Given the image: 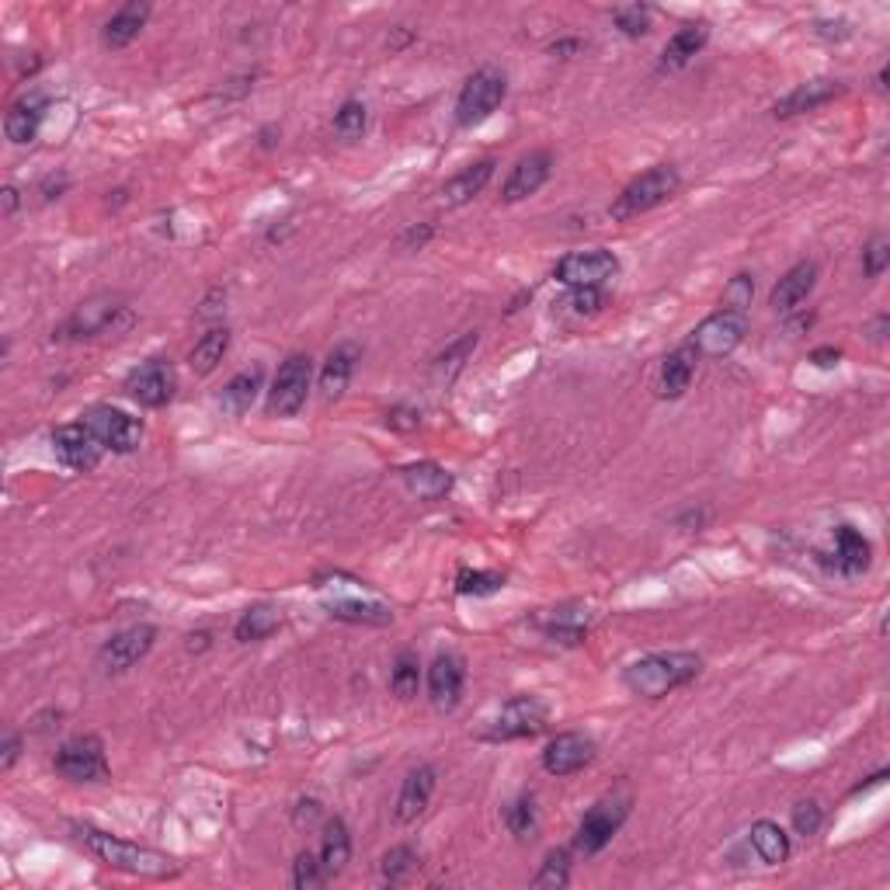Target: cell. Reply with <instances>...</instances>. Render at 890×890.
I'll return each mask as SVG.
<instances>
[{"mask_svg":"<svg viewBox=\"0 0 890 890\" xmlns=\"http://www.w3.org/2000/svg\"><path fill=\"white\" fill-rule=\"evenodd\" d=\"M77 842H81L98 862H104L109 870L129 873V877H143V880H168L181 873V862H174L168 852H156L140 842H125L112 831H101L94 825H73Z\"/></svg>","mask_w":890,"mask_h":890,"instance_id":"6da1fadb","label":"cell"},{"mask_svg":"<svg viewBox=\"0 0 890 890\" xmlns=\"http://www.w3.org/2000/svg\"><path fill=\"white\" fill-rule=\"evenodd\" d=\"M702 671V658L692 650H658V654H644L640 661L626 665L623 671V686L634 696L644 699H661L675 689L689 686L692 678Z\"/></svg>","mask_w":890,"mask_h":890,"instance_id":"7a4b0ae2","label":"cell"},{"mask_svg":"<svg viewBox=\"0 0 890 890\" xmlns=\"http://www.w3.org/2000/svg\"><path fill=\"white\" fill-rule=\"evenodd\" d=\"M678 185H682V174H678L675 164H654L644 174H637L630 185L616 195L609 216L616 223L637 220V216L650 213V209H658L661 202H668L678 192Z\"/></svg>","mask_w":890,"mask_h":890,"instance_id":"3957f363","label":"cell"},{"mask_svg":"<svg viewBox=\"0 0 890 890\" xmlns=\"http://www.w3.org/2000/svg\"><path fill=\"white\" fill-rule=\"evenodd\" d=\"M508 98V73L497 67H481L477 73L466 77V84L456 98V125L459 129H474L487 122L502 101Z\"/></svg>","mask_w":890,"mask_h":890,"instance_id":"277c9868","label":"cell"},{"mask_svg":"<svg viewBox=\"0 0 890 890\" xmlns=\"http://www.w3.org/2000/svg\"><path fill=\"white\" fill-rule=\"evenodd\" d=\"M119 317H129L125 300L119 293H98L77 306L60 324V331H52V337H57V342H84V337H98L104 331H112Z\"/></svg>","mask_w":890,"mask_h":890,"instance_id":"5b68a950","label":"cell"},{"mask_svg":"<svg viewBox=\"0 0 890 890\" xmlns=\"http://www.w3.org/2000/svg\"><path fill=\"white\" fill-rule=\"evenodd\" d=\"M745 334H748V313L717 310L692 327L686 345L696 352V358H724L745 342Z\"/></svg>","mask_w":890,"mask_h":890,"instance_id":"8992f818","label":"cell"},{"mask_svg":"<svg viewBox=\"0 0 890 890\" xmlns=\"http://www.w3.org/2000/svg\"><path fill=\"white\" fill-rule=\"evenodd\" d=\"M310 383H313V358L303 352L285 355L279 365V373L269 390V414L272 417H296L310 397Z\"/></svg>","mask_w":890,"mask_h":890,"instance_id":"52a82bcc","label":"cell"},{"mask_svg":"<svg viewBox=\"0 0 890 890\" xmlns=\"http://www.w3.org/2000/svg\"><path fill=\"white\" fill-rule=\"evenodd\" d=\"M626 818H630V797L598 800L581 818L578 831H574V849H578L581 856H598L619 835Z\"/></svg>","mask_w":890,"mask_h":890,"instance_id":"ba28073f","label":"cell"},{"mask_svg":"<svg viewBox=\"0 0 890 890\" xmlns=\"http://www.w3.org/2000/svg\"><path fill=\"white\" fill-rule=\"evenodd\" d=\"M57 772L70 782H109L112 769L104 758V745L94 735H77L60 745L57 758H52Z\"/></svg>","mask_w":890,"mask_h":890,"instance_id":"9c48e42d","label":"cell"},{"mask_svg":"<svg viewBox=\"0 0 890 890\" xmlns=\"http://www.w3.org/2000/svg\"><path fill=\"white\" fill-rule=\"evenodd\" d=\"M619 275V257L613 251H570L557 261L554 279L570 290H601L609 279Z\"/></svg>","mask_w":890,"mask_h":890,"instance_id":"30bf717a","label":"cell"},{"mask_svg":"<svg viewBox=\"0 0 890 890\" xmlns=\"http://www.w3.org/2000/svg\"><path fill=\"white\" fill-rule=\"evenodd\" d=\"M546 702L536 696H515L508 699L497 717L487 727V741H522V738H536L546 727Z\"/></svg>","mask_w":890,"mask_h":890,"instance_id":"8fae6325","label":"cell"},{"mask_svg":"<svg viewBox=\"0 0 890 890\" xmlns=\"http://www.w3.org/2000/svg\"><path fill=\"white\" fill-rule=\"evenodd\" d=\"M84 425L98 435V442L104 449H112L119 456L125 453H136L140 442H143V422L133 414H125L119 407H109V404H98L84 414Z\"/></svg>","mask_w":890,"mask_h":890,"instance_id":"7c38bea8","label":"cell"},{"mask_svg":"<svg viewBox=\"0 0 890 890\" xmlns=\"http://www.w3.org/2000/svg\"><path fill=\"white\" fill-rule=\"evenodd\" d=\"M125 394L133 397L140 407H168L178 394V373L168 358H150L143 365H136L133 373L125 376Z\"/></svg>","mask_w":890,"mask_h":890,"instance_id":"4fadbf2b","label":"cell"},{"mask_svg":"<svg viewBox=\"0 0 890 890\" xmlns=\"http://www.w3.org/2000/svg\"><path fill=\"white\" fill-rule=\"evenodd\" d=\"M153 644H156V626H150V623L125 626V630H119L115 637L104 640V647L98 654V665L109 675H122L133 665H140L153 650Z\"/></svg>","mask_w":890,"mask_h":890,"instance_id":"5bb4252c","label":"cell"},{"mask_svg":"<svg viewBox=\"0 0 890 890\" xmlns=\"http://www.w3.org/2000/svg\"><path fill=\"white\" fill-rule=\"evenodd\" d=\"M52 453H57V459L67 469H77V474H91V469L101 463L104 445L98 442V435L84 422H73V425L52 428Z\"/></svg>","mask_w":890,"mask_h":890,"instance_id":"9a60e30c","label":"cell"},{"mask_svg":"<svg viewBox=\"0 0 890 890\" xmlns=\"http://www.w3.org/2000/svg\"><path fill=\"white\" fill-rule=\"evenodd\" d=\"M591 758H595V741L588 735H581V730H567V735H557L543 748V769L549 776L564 779V776H574L585 766H591Z\"/></svg>","mask_w":890,"mask_h":890,"instance_id":"2e32d148","label":"cell"},{"mask_svg":"<svg viewBox=\"0 0 890 890\" xmlns=\"http://www.w3.org/2000/svg\"><path fill=\"white\" fill-rule=\"evenodd\" d=\"M463 686H466V665L459 654L445 650L432 661L428 668V696H432V706L442 714H449L459 706L463 699Z\"/></svg>","mask_w":890,"mask_h":890,"instance_id":"e0dca14e","label":"cell"},{"mask_svg":"<svg viewBox=\"0 0 890 890\" xmlns=\"http://www.w3.org/2000/svg\"><path fill=\"white\" fill-rule=\"evenodd\" d=\"M554 174V153L549 150H533L526 153L522 161L512 168V174L505 178V189H502V199L512 205V202H526L533 199L546 181Z\"/></svg>","mask_w":890,"mask_h":890,"instance_id":"ac0fdd59","label":"cell"},{"mask_svg":"<svg viewBox=\"0 0 890 890\" xmlns=\"http://www.w3.org/2000/svg\"><path fill=\"white\" fill-rule=\"evenodd\" d=\"M846 94V84L842 81H831V77H821V81H807V84H797L787 98H779L772 104V115L776 119H793V115H803V112H815L821 104L835 101Z\"/></svg>","mask_w":890,"mask_h":890,"instance_id":"d6986e66","label":"cell"},{"mask_svg":"<svg viewBox=\"0 0 890 890\" xmlns=\"http://www.w3.org/2000/svg\"><path fill=\"white\" fill-rule=\"evenodd\" d=\"M432 797H435V769L422 762V766H414L404 776L401 793H397V807H394V818L401 825H414L428 810Z\"/></svg>","mask_w":890,"mask_h":890,"instance_id":"ffe728a7","label":"cell"},{"mask_svg":"<svg viewBox=\"0 0 890 890\" xmlns=\"http://www.w3.org/2000/svg\"><path fill=\"white\" fill-rule=\"evenodd\" d=\"M494 156H484V161H477V164H466L459 174H453L449 181H445V185L438 189V202L445 205V209H459V205H466L469 199H477L484 189H487V181L494 178Z\"/></svg>","mask_w":890,"mask_h":890,"instance_id":"44dd1931","label":"cell"},{"mask_svg":"<svg viewBox=\"0 0 890 890\" xmlns=\"http://www.w3.org/2000/svg\"><path fill=\"white\" fill-rule=\"evenodd\" d=\"M815 285H818V265H815V261H800V265H793L787 275H782V279L772 285L769 306H772L776 313H790V310H797L810 293H815Z\"/></svg>","mask_w":890,"mask_h":890,"instance_id":"7402d4cb","label":"cell"},{"mask_svg":"<svg viewBox=\"0 0 890 890\" xmlns=\"http://www.w3.org/2000/svg\"><path fill=\"white\" fill-rule=\"evenodd\" d=\"M873 564V543L862 536L856 526H839L835 529V570L846 578H859Z\"/></svg>","mask_w":890,"mask_h":890,"instance_id":"603a6c76","label":"cell"},{"mask_svg":"<svg viewBox=\"0 0 890 890\" xmlns=\"http://www.w3.org/2000/svg\"><path fill=\"white\" fill-rule=\"evenodd\" d=\"M358 358H362V352H358L355 342H342L337 348H331L324 370H321V397L327 404L342 401V394H345L348 383H352V373H355Z\"/></svg>","mask_w":890,"mask_h":890,"instance_id":"cb8c5ba5","label":"cell"},{"mask_svg":"<svg viewBox=\"0 0 890 890\" xmlns=\"http://www.w3.org/2000/svg\"><path fill=\"white\" fill-rule=\"evenodd\" d=\"M42 119H45V101L39 94H24L18 98L8 115H4V136L14 143V146H29L39 140V129H42Z\"/></svg>","mask_w":890,"mask_h":890,"instance_id":"d4e9b609","label":"cell"},{"mask_svg":"<svg viewBox=\"0 0 890 890\" xmlns=\"http://www.w3.org/2000/svg\"><path fill=\"white\" fill-rule=\"evenodd\" d=\"M591 613L588 609H570V606H564V609H554V613H546L543 619H539V630H543V637L546 640H554V644H567V647H578V644H585V637H588V630H591Z\"/></svg>","mask_w":890,"mask_h":890,"instance_id":"484cf974","label":"cell"},{"mask_svg":"<svg viewBox=\"0 0 890 890\" xmlns=\"http://www.w3.org/2000/svg\"><path fill=\"white\" fill-rule=\"evenodd\" d=\"M706 42H710V24H706V21L682 24V29H678L665 42V49H661V70H682V67H689L699 57V52H702Z\"/></svg>","mask_w":890,"mask_h":890,"instance_id":"4316f807","label":"cell"},{"mask_svg":"<svg viewBox=\"0 0 890 890\" xmlns=\"http://www.w3.org/2000/svg\"><path fill=\"white\" fill-rule=\"evenodd\" d=\"M150 14H153V8H150V4H140V0H133V4H122L109 21H104L101 42L109 45V49H125V45H133V42L140 39V32L146 29Z\"/></svg>","mask_w":890,"mask_h":890,"instance_id":"83f0119b","label":"cell"},{"mask_svg":"<svg viewBox=\"0 0 890 890\" xmlns=\"http://www.w3.org/2000/svg\"><path fill=\"white\" fill-rule=\"evenodd\" d=\"M696 376V352L689 345H678L671 355H665L661 373H658V397L665 401H678L686 397V390L692 386Z\"/></svg>","mask_w":890,"mask_h":890,"instance_id":"f1b7e54d","label":"cell"},{"mask_svg":"<svg viewBox=\"0 0 890 890\" xmlns=\"http://www.w3.org/2000/svg\"><path fill=\"white\" fill-rule=\"evenodd\" d=\"M327 613L334 619H345V623H362V626H386L394 623V613L390 606L376 598H362V595H337L327 601Z\"/></svg>","mask_w":890,"mask_h":890,"instance_id":"f546056e","label":"cell"},{"mask_svg":"<svg viewBox=\"0 0 890 890\" xmlns=\"http://www.w3.org/2000/svg\"><path fill=\"white\" fill-rule=\"evenodd\" d=\"M748 842H751L755 856L762 859L766 867H782V862H787L790 852H793L787 828H779V825L769 821V818H762V821H755V825H751Z\"/></svg>","mask_w":890,"mask_h":890,"instance_id":"4dcf8cb0","label":"cell"},{"mask_svg":"<svg viewBox=\"0 0 890 890\" xmlns=\"http://www.w3.org/2000/svg\"><path fill=\"white\" fill-rule=\"evenodd\" d=\"M321 862H324V870L327 877H337L345 867H348V859H352V831L345 825V818H327L324 821V831H321V849H317Z\"/></svg>","mask_w":890,"mask_h":890,"instance_id":"1f68e13d","label":"cell"},{"mask_svg":"<svg viewBox=\"0 0 890 890\" xmlns=\"http://www.w3.org/2000/svg\"><path fill=\"white\" fill-rule=\"evenodd\" d=\"M401 477L407 484L411 494H417L422 502H438V497H445L453 490V477L445 474V469L438 463H411L401 469Z\"/></svg>","mask_w":890,"mask_h":890,"instance_id":"d6a6232c","label":"cell"},{"mask_svg":"<svg viewBox=\"0 0 890 890\" xmlns=\"http://www.w3.org/2000/svg\"><path fill=\"white\" fill-rule=\"evenodd\" d=\"M261 383H265V370L261 365H254V370H244L233 376L226 386H223V394H220V407L233 417H241L254 407L257 394H261Z\"/></svg>","mask_w":890,"mask_h":890,"instance_id":"836d02e7","label":"cell"},{"mask_svg":"<svg viewBox=\"0 0 890 890\" xmlns=\"http://www.w3.org/2000/svg\"><path fill=\"white\" fill-rule=\"evenodd\" d=\"M230 342H233L230 327H213V331H205V334L199 337V342H195V348L189 352L192 373H199V376H209V373H213L216 365L226 358Z\"/></svg>","mask_w":890,"mask_h":890,"instance_id":"e575fe53","label":"cell"},{"mask_svg":"<svg viewBox=\"0 0 890 890\" xmlns=\"http://www.w3.org/2000/svg\"><path fill=\"white\" fill-rule=\"evenodd\" d=\"M279 626H282V613L275 606H269V601H257V606H251L237 619V626H233V637H237L241 644H257V640H269Z\"/></svg>","mask_w":890,"mask_h":890,"instance_id":"d590c367","label":"cell"},{"mask_svg":"<svg viewBox=\"0 0 890 890\" xmlns=\"http://www.w3.org/2000/svg\"><path fill=\"white\" fill-rule=\"evenodd\" d=\"M390 689H394L397 699H414L417 689H422V661H417L414 650H401L394 668H390Z\"/></svg>","mask_w":890,"mask_h":890,"instance_id":"8d00e7d4","label":"cell"},{"mask_svg":"<svg viewBox=\"0 0 890 890\" xmlns=\"http://www.w3.org/2000/svg\"><path fill=\"white\" fill-rule=\"evenodd\" d=\"M365 125H370V109L358 101V98H348L342 109L334 112V136L345 140V143H355L365 136Z\"/></svg>","mask_w":890,"mask_h":890,"instance_id":"74e56055","label":"cell"},{"mask_svg":"<svg viewBox=\"0 0 890 890\" xmlns=\"http://www.w3.org/2000/svg\"><path fill=\"white\" fill-rule=\"evenodd\" d=\"M567 883H570V852L567 849L546 852L539 873L533 877V887H539V890H560Z\"/></svg>","mask_w":890,"mask_h":890,"instance_id":"f35d334b","label":"cell"},{"mask_svg":"<svg viewBox=\"0 0 890 890\" xmlns=\"http://www.w3.org/2000/svg\"><path fill=\"white\" fill-rule=\"evenodd\" d=\"M474 348H477V331H469V334L459 337L456 345H449V348H445V352L435 358V376L449 383V380L463 370V365H466V358H469V352H474Z\"/></svg>","mask_w":890,"mask_h":890,"instance_id":"ab89813d","label":"cell"},{"mask_svg":"<svg viewBox=\"0 0 890 890\" xmlns=\"http://www.w3.org/2000/svg\"><path fill=\"white\" fill-rule=\"evenodd\" d=\"M417 867H422V859H417V852L411 846H394L386 856H383V880L386 883H404L417 873Z\"/></svg>","mask_w":890,"mask_h":890,"instance_id":"60d3db41","label":"cell"},{"mask_svg":"<svg viewBox=\"0 0 890 890\" xmlns=\"http://www.w3.org/2000/svg\"><path fill=\"white\" fill-rule=\"evenodd\" d=\"M505 828L515 839H533L536 831V800L533 797H518L515 803L505 807Z\"/></svg>","mask_w":890,"mask_h":890,"instance_id":"b9f144b4","label":"cell"},{"mask_svg":"<svg viewBox=\"0 0 890 890\" xmlns=\"http://www.w3.org/2000/svg\"><path fill=\"white\" fill-rule=\"evenodd\" d=\"M505 588V574H497V570H463L459 578H456V591L459 595H497Z\"/></svg>","mask_w":890,"mask_h":890,"instance_id":"7bdbcfd3","label":"cell"},{"mask_svg":"<svg viewBox=\"0 0 890 890\" xmlns=\"http://www.w3.org/2000/svg\"><path fill=\"white\" fill-rule=\"evenodd\" d=\"M331 877H327V870H324V862H321V856L317 852H310V849H303L300 856H296V862H293V887L296 890H313V887H321V883H327Z\"/></svg>","mask_w":890,"mask_h":890,"instance_id":"ee69618b","label":"cell"},{"mask_svg":"<svg viewBox=\"0 0 890 890\" xmlns=\"http://www.w3.org/2000/svg\"><path fill=\"white\" fill-rule=\"evenodd\" d=\"M650 18L654 11L647 4H623L613 11V21H616V29L626 36V39H640L650 32Z\"/></svg>","mask_w":890,"mask_h":890,"instance_id":"f6af8a7d","label":"cell"},{"mask_svg":"<svg viewBox=\"0 0 890 890\" xmlns=\"http://www.w3.org/2000/svg\"><path fill=\"white\" fill-rule=\"evenodd\" d=\"M751 296H755V275H748V272H741V275H735L727 282V290H724V310H738V313H745L748 306H751Z\"/></svg>","mask_w":890,"mask_h":890,"instance_id":"bcb514c9","label":"cell"},{"mask_svg":"<svg viewBox=\"0 0 890 890\" xmlns=\"http://www.w3.org/2000/svg\"><path fill=\"white\" fill-rule=\"evenodd\" d=\"M821 825H825V810H821L818 800H800V803L793 807V831L803 835V839H810V835H818Z\"/></svg>","mask_w":890,"mask_h":890,"instance_id":"7dc6e473","label":"cell"},{"mask_svg":"<svg viewBox=\"0 0 890 890\" xmlns=\"http://www.w3.org/2000/svg\"><path fill=\"white\" fill-rule=\"evenodd\" d=\"M890 265V241L887 237H873L867 247H862V272L867 279H880Z\"/></svg>","mask_w":890,"mask_h":890,"instance_id":"c3c4849f","label":"cell"},{"mask_svg":"<svg viewBox=\"0 0 890 890\" xmlns=\"http://www.w3.org/2000/svg\"><path fill=\"white\" fill-rule=\"evenodd\" d=\"M601 290H570V296H567V306L578 313V317H591V313H598L601 310Z\"/></svg>","mask_w":890,"mask_h":890,"instance_id":"681fc988","label":"cell"},{"mask_svg":"<svg viewBox=\"0 0 890 890\" xmlns=\"http://www.w3.org/2000/svg\"><path fill=\"white\" fill-rule=\"evenodd\" d=\"M386 425L390 428H397V432H414L417 425H422V414H417L414 407H390L386 411Z\"/></svg>","mask_w":890,"mask_h":890,"instance_id":"f907efd6","label":"cell"},{"mask_svg":"<svg viewBox=\"0 0 890 890\" xmlns=\"http://www.w3.org/2000/svg\"><path fill=\"white\" fill-rule=\"evenodd\" d=\"M321 815H324V810H321V800H313V797H310V800H300L296 810H293V825H296V828H310V825H317V821H321Z\"/></svg>","mask_w":890,"mask_h":890,"instance_id":"816d5d0a","label":"cell"},{"mask_svg":"<svg viewBox=\"0 0 890 890\" xmlns=\"http://www.w3.org/2000/svg\"><path fill=\"white\" fill-rule=\"evenodd\" d=\"M432 233H435V226L432 223H422V226H411L404 237H401V247L404 251H422L428 241H432Z\"/></svg>","mask_w":890,"mask_h":890,"instance_id":"f5cc1de1","label":"cell"},{"mask_svg":"<svg viewBox=\"0 0 890 890\" xmlns=\"http://www.w3.org/2000/svg\"><path fill=\"white\" fill-rule=\"evenodd\" d=\"M18 758H21V735H8L4 738V748H0V769L11 772Z\"/></svg>","mask_w":890,"mask_h":890,"instance_id":"db71d44e","label":"cell"},{"mask_svg":"<svg viewBox=\"0 0 890 890\" xmlns=\"http://www.w3.org/2000/svg\"><path fill=\"white\" fill-rule=\"evenodd\" d=\"M842 358V348H818V352H810V365H818V370H835Z\"/></svg>","mask_w":890,"mask_h":890,"instance_id":"11a10c76","label":"cell"},{"mask_svg":"<svg viewBox=\"0 0 890 890\" xmlns=\"http://www.w3.org/2000/svg\"><path fill=\"white\" fill-rule=\"evenodd\" d=\"M18 205H21V192L14 185H4V192H0V213H4V220L18 213Z\"/></svg>","mask_w":890,"mask_h":890,"instance_id":"9f6ffc18","label":"cell"},{"mask_svg":"<svg viewBox=\"0 0 890 890\" xmlns=\"http://www.w3.org/2000/svg\"><path fill=\"white\" fill-rule=\"evenodd\" d=\"M209 647H213V634H209V630H199V634H189L185 637V650L189 654H202Z\"/></svg>","mask_w":890,"mask_h":890,"instance_id":"6f0895ef","label":"cell"},{"mask_svg":"<svg viewBox=\"0 0 890 890\" xmlns=\"http://www.w3.org/2000/svg\"><path fill=\"white\" fill-rule=\"evenodd\" d=\"M549 52H554V57H560V60H570L574 52H581V39H560V42L549 45Z\"/></svg>","mask_w":890,"mask_h":890,"instance_id":"680465c9","label":"cell"},{"mask_svg":"<svg viewBox=\"0 0 890 890\" xmlns=\"http://www.w3.org/2000/svg\"><path fill=\"white\" fill-rule=\"evenodd\" d=\"M883 782H887V769H880V772H877V776H870L867 782H859V787H856L852 793H862V790H873V787H883Z\"/></svg>","mask_w":890,"mask_h":890,"instance_id":"91938a15","label":"cell"},{"mask_svg":"<svg viewBox=\"0 0 890 890\" xmlns=\"http://www.w3.org/2000/svg\"><path fill=\"white\" fill-rule=\"evenodd\" d=\"M877 84H880V91H887V67H883V70L877 73Z\"/></svg>","mask_w":890,"mask_h":890,"instance_id":"94428289","label":"cell"}]
</instances>
